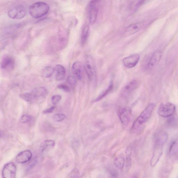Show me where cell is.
Masks as SVG:
<instances>
[{
    "label": "cell",
    "instance_id": "obj_29",
    "mask_svg": "<svg viewBox=\"0 0 178 178\" xmlns=\"http://www.w3.org/2000/svg\"><path fill=\"white\" fill-rule=\"evenodd\" d=\"M67 81L68 83L72 86H75L77 83V80H76V78L73 76H69L67 78Z\"/></svg>",
    "mask_w": 178,
    "mask_h": 178
},
{
    "label": "cell",
    "instance_id": "obj_32",
    "mask_svg": "<svg viewBox=\"0 0 178 178\" xmlns=\"http://www.w3.org/2000/svg\"><path fill=\"white\" fill-rule=\"evenodd\" d=\"M59 88L62 90L66 92H70V89L69 87L65 84H60L58 86Z\"/></svg>",
    "mask_w": 178,
    "mask_h": 178
},
{
    "label": "cell",
    "instance_id": "obj_26",
    "mask_svg": "<svg viewBox=\"0 0 178 178\" xmlns=\"http://www.w3.org/2000/svg\"><path fill=\"white\" fill-rule=\"evenodd\" d=\"M126 159L125 160V166L126 170L127 171H128L131 167L132 164V159H131V154L126 153Z\"/></svg>",
    "mask_w": 178,
    "mask_h": 178
},
{
    "label": "cell",
    "instance_id": "obj_16",
    "mask_svg": "<svg viewBox=\"0 0 178 178\" xmlns=\"http://www.w3.org/2000/svg\"><path fill=\"white\" fill-rule=\"evenodd\" d=\"M33 154L29 150H25L19 154L16 157V162L23 164L29 162L32 157Z\"/></svg>",
    "mask_w": 178,
    "mask_h": 178
},
{
    "label": "cell",
    "instance_id": "obj_33",
    "mask_svg": "<svg viewBox=\"0 0 178 178\" xmlns=\"http://www.w3.org/2000/svg\"><path fill=\"white\" fill-rule=\"evenodd\" d=\"M110 173L112 177L113 178H116L118 176V172L117 171L114 169H111L110 171Z\"/></svg>",
    "mask_w": 178,
    "mask_h": 178
},
{
    "label": "cell",
    "instance_id": "obj_17",
    "mask_svg": "<svg viewBox=\"0 0 178 178\" xmlns=\"http://www.w3.org/2000/svg\"><path fill=\"white\" fill-rule=\"evenodd\" d=\"M168 139L167 134L164 131H159L157 133L154 137V143H158L164 145Z\"/></svg>",
    "mask_w": 178,
    "mask_h": 178
},
{
    "label": "cell",
    "instance_id": "obj_30",
    "mask_svg": "<svg viewBox=\"0 0 178 178\" xmlns=\"http://www.w3.org/2000/svg\"><path fill=\"white\" fill-rule=\"evenodd\" d=\"M62 97L60 95H54L51 98L52 102L53 105H56L61 100Z\"/></svg>",
    "mask_w": 178,
    "mask_h": 178
},
{
    "label": "cell",
    "instance_id": "obj_31",
    "mask_svg": "<svg viewBox=\"0 0 178 178\" xmlns=\"http://www.w3.org/2000/svg\"><path fill=\"white\" fill-rule=\"evenodd\" d=\"M32 120L31 116L27 115L22 116L21 118V122L22 123H27L30 122Z\"/></svg>",
    "mask_w": 178,
    "mask_h": 178
},
{
    "label": "cell",
    "instance_id": "obj_35",
    "mask_svg": "<svg viewBox=\"0 0 178 178\" xmlns=\"http://www.w3.org/2000/svg\"><path fill=\"white\" fill-rule=\"evenodd\" d=\"M1 132H0V139L1 138Z\"/></svg>",
    "mask_w": 178,
    "mask_h": 178
},
{
    "label": "cell",
    "instance_id": "obj_6",
    "mask_svg": "<svg viewBox=\"0 0 178 178\" xmlns=\"http://www.w3.org/2000/svg\"><path fill=\"white\" fill-rule=\"evenodd\" d=\"M132 115V110L130 107L121 108L118 111V115L121 122L126 125L130 122Z\"/></svg>",
    "mask_w": 178,
    "mask_h": 178
},
{
    "label": "cell",
    "instance_id": "obj_11",
    "mask_svg": "<svg viewBox=\"0 0 178 178\" xmlns=\"http://www.w3.org/2000/svg\"><path fill=\"white\" fill-rule=\"evenodd\" d=\"M140 59V56L139 54H134L126 57L122 61L124 66L128 68H132L135 67Z\"/></svg>",
    "mask_w": 178,
    "mask_h": 178
},
{
    "label": "cell",
    "instance_id": "obj_10",
    "mask_svg": "<svg viewBox=\"0 0 178 178\" xmlns=\"http://www.w3.org/2000/svg\"><path fill=\"white\" fill-rule=\"evenodd\" d=\"M16 167L14 162H11L5 165L2 171L3 178H16Z\"/></svg>",
    "mask_w": 178,
    "mask_h": 178
},
{
    "label": "cell",
    "instance_id": "obj_25",
    "mask_svg": "<svg viewBox=\"0 0 178 178\" xmlns=\"http://www.w3.org/2000/svg\"><path fill=\"white\" fill-rule=\"evenodd\" d=\"M54 69L51 67H46L43 70V74L44 77L50 78L53 75Z\"/></svg>",
    "mask_w": 178,
    "mask_h": 178
},
{
    "label": "cell",
    "instance_id": "obj_19",
    "mask_svg": "<svg viewBox=\"0 0 178 178\" xmlns=\"http://www.w3.org/2000/svg\"><path fill=\"white\" fill-rule=\"evenodd\" d=\"M72 71L74 75L79 80L82 78V69L81 63L76 62L74 63L72 66Z\"/></svg>",
    "mask_w": 178,
    "mask_h": 178
},
{
    "label": "cell",
    "instance_id": "obj_3",
    "mask_svg": "<svg viewBox=\"0 0 178 178\" xmlns=\"http://www.w3.org/2000/svg\"><path fill=\"white\" fill-rule=\"evenodd\" d=\"M176 111L175 106L170 102L162 103L159 107L158 113L159 115L164 118H168L172 116Z\"/></svg>",
    "mask_w": 178,
    "mask_h": 178
},
{
    "label": "cell",
    "instance_id": "obj_34",
    "mask_svg": "<svg viewBox=\"0 0 178 178\" xmlns=\"http://www.w3.org/2000/svg\"><path fill=\"white\" fill-rule=\"evenodd\" d=\"M55 109V107L53 106L51 107L48 109H47L43 111V113L44 114H48L52 113L54 111Z\"/></svg>",
    "mask_w": 178,
    "mask_h": 178
},
{
    "label": "cell",
    "instance_id": "obj_9",
    "mask_svg": "<svg viewBox=\"0 0 178 178\" xmlns=\"http://www.w3.org/2000/svg\"><path fill=\"white\" fill-rule=\"evenodd\" d=\"M26 14V10L24 6L17 5L10 9L8 12L9 17L14 19H21L24 17Z\"/></svg>",
    "mask_w": 178,
    "mask_h": 178
},
{
    "label": "cell",
    "instance_id": "obj_18",
    "mask_svg": "<svg viewBox=\"0 0 178 178\" xmlns=\"http://www.w3.org/2000/svg\"><path fill=\"white\" fill-rule=\"evenodd\" d=\"M66 75V70L62 65H58L56 67V78L58 81H61L65 79Z\"/></svg>",
    "mask_w": 178,
    "mask_h": 178
},
{
    "label": "cell",
    "instance_id": "obj_13",
    "mask_svg": "<svg viewBox=\"0 0 178 178\" xmlns=\"http://www.w3.org/2000/svg\"><path fill=\"white\" fill-rule=\"evenodd\" d=\"M162 53L161 51L157 50L154 52L150 57L147 64L148 68L151 69L156 66L162 59Z\"/></svg>",
    "mask_w": 178,
    "mask_h": 178
},
{
    "label": "cell",
    "instance_id": "obj_15",
    "mask_svg": "<svg viewBox=\"0 0 178 178\" xmlns=\"http://www.w3.org/2000/svg\"><path fill=\"white\" fill-rule=\"evenodd\" d=\"M0 65L1 69L3 70L11 71L14 68L15 61L11 56H5L2 59Z\"/></svg>",
    "mask_w": 178,
    "mask_h": 178
},
{
    "label": "cell",
    "instance_id": "obj_7",
    "mask_svg": "<svg viewBox=\"0 0 178 178\" xmlns=\"http://www.w3.org/2000/svg\"><path fill=\"white\" fill-rule=\"evenodd\" d=\"M164 145L157 143H154L153 154L150 161V165L154 167L157 164L162 157L164 149Z\"/></svg>",
    "mask_w": 178,
    "mask_h": 178
},
{
    "label": "cell",
    "instance_id": "obj_12",
    "mask_svg": "<svg viewBox=\"0 0 178 178\" xmlns=\"http://www.w3.org/2000/svg\"><path fill=\"white\" fill-rule=\"evenodd\" d=\"M35 98V102H41L44 101L47 95V91L43 87H39L36 88L32 91Z\"/></svg>",
    "mask_w": 178,
    "mask_h": 178
},
{
    "label": "cell",
    "instance_id": "obj_20",
    "mask_svg": "<svg viewBox=\"0 0 178 178\" xmlns=\"http://www.w3.org/2000/svg\"><path fill=\"white\" fill-rule=\"evenodd\" d=\"M90 30V27L87 23L85 24L82 27L81 36V42L82 44L85 43L88 38Z\"/></svg>",
    "mask_w": 178,
    "mask_h": 178
},
{
    "label": "cell",
    "instance_id": "obj_4",
    "mask_svg": "<svg viewBox=\"0 0 178 178\" xmlns=\"http://www.w3.org/2000/svg\"><path fill=\"white\" fill-rule=\"evenodd\" d=\"M99 1H91L88 6V16L89 22L91 24H94L96 20L99 11Z\"/></svg>",
    "mask_w": 178,
    "mask_h": 178
},
{
    "label": "cell",
    "instance_id": "obj_22",
    "mask_svg": "<svg viewBox=\"0 0 178 178\" xmlns=\"http://www.w3.org/2000/svg\"><path fill=\"white\" fill-rule=\"evenodd\" d=\"M55 141L52 140H47L44 141L42 146V152L53 149L55 147Z\"/></svg>",
    "mask_w": 178,
    "mask_h": 178
},
{
    "label": "cell",
    "instance_id": "obj_8",
    "mask_svg": "<svg viewBox=\"0 0 178 178\" xmlns=\"http://www.w3.org/2000/svg\"><path fill=\"white\" fill-rule=\"evenodd\" d=\"M139 82L137 80L134 79L131 80L125 85L121 92V94L122 97H128L134 92L139 88Z\"/></svg>",
    "mask_w": 178,
    "mask_h": 178
},
{
    "label": "cell",
    "instance_id": "obj_28",
    "mask_svg": "<svg viewBox=\"0 0 178 178\" xmlns=\"http://www.w3.org/2000/svg\"><path fill=\"white\" fill-rule=\"evenodd\" d=\"M67 178H80V173L77 169H74L70 173Z\"/></svg>",
    "mask_w": 178,
    "mask_h": 178
},
{
    "label": "cell",
    "instance_id": "obj_1",
    "mask_svg": "<svg viewBox=\"0 0 178 178\" xmlns=\"http://www.w3.org/2000/svg\"><path fill=\"white\" fill-rule=\"evenodd\" d=\"M155 106L154 103H150L147 106L133 122L131 130L132 132L135 134H139L143 132Z\"/></svg>",
    "mask_w": 178,
    "mask_h": 178
},
{
    "label": "cell",
    "instance_id": "obj_24",
    "mask_svg": "<svg viewBox=\"0 0 178 178\" xmlns=\"http://www.w3.org/2000/svg\"><path fill=\"white\" fill-rule=\"evenodd\" d=\"M113 83L112 82L110 84V85L101 94L99 95V96L97 97V98L95 99V101L97 102L101 100L102 99H103L104 97H105V96L109 94V93L111 92L113 88Z\"/></svg>",
    "mask_w": 178,
    "mask_h": 178
},
{
    "label": "cell",
    "instance_id": "obj_5",
    "mask_svg": "<svg viewBox=\"0 0 178 178\" xmlns=\"http://www.w3.org/2000/svg\"><path fill=\"white\" fill-rule=\"evenodd\" d=\"M85 69L89 79L92 80L96 76V66L94 59L91 56H88L86 57Z\"/></svg>",
    "mask_w": 178,
    "mask_h": 178
},
{
    "label": "cell",
    "instance_id": "obj_21",
    "mask_svg": "<svg viewBox=\"0 0 178 178\" xmlns=\"http://www.w3.org/2000/svg\"><path fill=\"white\" fill-rule=\"evenodd\" d=\"M114 166L119 170H122L125 166V159L123 156H118L114 160Z\"/></svg>",
    "mask_w": 178,
    "mask_h": 178
},
{
    "label": "cell",
    "instance_id": "obj_2",
    "mask_svg": "<svg viewBox=\"0 0 178 178\" xmlns=\"http://www.w3.org/2000/svg\"><path fill=\"white\" fill-rule=\"evenodd\" d=\"M49 10V6L47 4L44 2H37L30 6L29 11L33 17L38 19L45 16Z\"/></svg>",
    "mask_w": 178,
    "mask_h": 178
},
{
    "label": "cell",
    "instance_id": "obj_23",
    "mask_svg": "<svg viewBox=\"0 0 178 178\" xmlns=\"http://www.w3.org/2000/svg\"><path fill=\"white\" fill-rule=\"evenodd\" d=\"M178 150L177 139L174 141L170 145L169 154L171 156H174L177 154Z\"/></svg>",
    "mask_w": 178,
    "mask_h": 178
},
{
    "label": "cell",
    "instance_id": "obj_14",
    "mask_svg": "<svg viewBox=\"0 0 178 178\" xmlns=\"http://www.w3.org/2000/svg\"><path fill=\"white\" fill-rule=\"evenodd\" d=\"M143 25V22H137L131 24L125 29L123 35L125 36H128L134 34L140 30Z\"/></svg>",
    "mask_w": 178,
    "mask_h": 178
},
{
    "label": "cell",
    "instance_id": "obj_27",
    "mask_svg": "<svg viewBox=\"0 0 178 178\" xmlns=\"http://www.w3.org/2000/svg\"><path fill=\"white\" fill-rule=\"evenodd\" d=\"M52 118L53 119L56 121L61 122L63 121L65 119L66 116L64 114L58 113L54 114Z\"/></svg>",
    "mask_w": 178,
    "mask_h": 178
}]
</instances>
